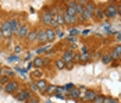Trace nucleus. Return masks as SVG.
<instances>
[{"label":"nucleus","mask_w":121,"mask_h":103,"mask_svg":"<svg viewBox=\"0 0 121 103\" xmlns=\"http://www.w3.org/2000/svg\"><path fill=\"white\" fill-rule=\"evenodd\" d=\"M106 17H111V18H114L116 15H117V9H116V6L114 4H110L107 6V9H106V14H104Z\"/></svg>","instance_id":"nucleus-1"},{"label":"nucleus","mask_w":121,"mask_h":103,"mask_svg":"<svg viewBox=\"0 0 121 103\" xmlns=\"http://www.w3.org/2000/svg\"><path fill=\"white\" fill-rule=\"evenodd\" d=\"M67 14L71 17H77V11H75V1H70L67 3Z\"/></svg>","instance_id":"nucleus-2"},{"label":"nucleus","mask_w":121,"mask_h":103,"mask_svg":"<svg viewBox=\"0 0 121 103\" xmlns=\"http://www.w3.org/2000/svg\"><path fill=\"white\" fill-rule=\"evenodd\" d=\"M36 86H38V89H39L40 92H46V91H48L49 84H48L45 80H39V81L36 82Z\"/></svg>","instance_id":"nucleus-3"},{"label":"nucleus","mask_w":121,"mask_h":103,"mask_svg":"<svg viewBox=\"0 0 121 103\" xmlns=\"http://www.w3.org/2000/svg\"><path fill=\"white\" fill-rule=\"evenodd\" d=\"M18 28H20V24H18V21H17L15 18L10 20V31H11V34H17Z\"/></svg>","instance_id":"nucleus-4"},{"label":"nucleus","mask_w":121,"mask_h":103,"mask_svg":"<svg viewBox=\"0 0 121 103\" xmlns=\"http://www.w3.org/2000/svg\"><path fill=\"white\" fill-rule=\"evenodd\" d=\"M28 27L26 25H20V28H18V31H17V35L18 36H21V38H26V35H28Z\"/></svg>","instance_id":"nucleus-5"},{"label":"nucleus","mask_w":121,"mask_h":103,"mask_svg":"<svg viewBox=\"0 0 121 103\" xmlns=\"http://www.w3.org/2000/svg\"><path fill=\"white\" fill-rule=\"evenodd\" d=\"M53 18H54V17H53V15L50 14V11H48V10H46V11L42 14V21H43L45 24H50Z\"/></svg>","instance_id":"nucleus-6"},{"label":"nucleus","mask_w":121,"mask_h":103,"mask_svg":"<svg viewBox=\"0 0 121 103\" xmlns=\"http://www.w3.org/2000/svg\"><path fill=\"white\" fill-rule=\"evenodd\" d=\"M17 86H18V84L13 81V82H9V84L6 85V88H4V89H6V92H7V93H13V92L17 89Z\"/></svg>","instance_id":"nucleus-7"},{"label":"nucleus","mask_w":121,"mask_h":103,"mask_svg":"<svg viewBox=\"0 0 121 103\" xmlns=\"http://www.w3.org/2000/svg\"><path fill=\"white\" fill-rule=\"evenodd\" d=\"M18 100H29L31 99V92L29 91H22L18 96H17Z\"/></svg>","instance_id":"nucleus-8"},{"label":"nucleus","mask_w":121,"mask_h":103,"mask_svg":"<svg viewBox=\"0 0 121 103\" xmlns=\"http://www.w3.org/2000/svg\"><path fill=\"white\" fill-rule=\"evenodd\" d=\"M36 40L39 42V43H45V42H48L46 32H45V31H39V32H38V36H36Z\"/></svg>","instance_id":"nucleus-9"},{"label":"nucleus","mask_w":121,"mask_h":103,"mask_svg":"<svg viewBox=\"0 0 121 103\" xmlns=\"http://www.w3.org/2000/svg\"><path fill=\"white\" fill-rule=\"evenodd\" d=\"M63 61L67 64V63H73L74 61V57H73V53L68 50V52H65L64 53V56H63Z\"/></svg>","instance_id":"nucleus-10"},{"label":"nucleus","mask_w":121,"mask_h":103,"mask_svg":"<svg viewBox=\"0 0 121 103\" xmlns=\"http://www.w3.org/2000/svg\"><path fill=\"white\" fill-rule=\"evenodd\" d=\"M96 96H97V95H96L93 91H86V93L84 95V98L86 99V100H89V102H93Z\"/></svg>","instance_id":"nucleus-11"},{"label":"nucleus","mask_w":121,"mask_h":103,"mask_svg":"<svg viewBox=\"0 0 121 103\" xmlns=\"http://www.w3.org/2000/svg\"><path fill=\"white\" fill-rule=\"evenodd\" d=\"M63 17H64V22H67V24H74L77 21V17H71V15H68L67 13H65Z\"/></svg>","instance_id":"nucleus-12"},{"label":"nucleus","mask_w":121,"mask_h":103,"mask_svg":"<svg viewBox=\"0 0 121 103\" xmlns=\"http://www.w3.org/2000/svg\"><path fill=\"white\" fill-rule=\"evenodd\" d=\"M36 36H38L36 31H29L28 35H26V39H28L29 42H34V40H36Z\"/></svg>","instance_id":"nucleus-13"},{"label":"nucleus","mask_w":121,"mask_h":103,"mask_svg":"<svg viewBox=\"0 0 121 103\" xmlns=\"http://www.w3.org/2000/svg\"><path fill=\"white\" fill-rule=\"evenodd\" d=\"M93 10H95V4L93 3H88L86 6H85V13H88L89 15H92V13H93Z\"/></svg>","instance_id":"nucleus-14"},{"label":"nucleus","mask_w":121,"mask_h":103,"mask_svg":"<svg viewBox=\"0 0 121 103\" xmlns=\"http://www.w3.org/2000/svg\"><path fill=\"white\" fill-rule=\"evenodd\" d=\"M84 10H85L84 3H75V11H77V14H81V15H82Z\"/></svg>","instance_id":"nucleus-15"},{"label":"nucleus","mask_w":121,"mask_h":103,"mask_svg":"<svg viewBox=\"0 0 121 103\" xmlns=\"http://www.w3.org/2000/svg\"><path fill=\"white\" fill-rule=\"evenodd\" d=\"M45 32H46V38H48V40H54V31H53L52 28L46 29Z\"/></svg>","instance_id":"nucleus-16"},{"label":"nucleus","mask_w":121,"mask_h":103,"mask_svg":"<svg viewBox=\"0 0 121 103\" xmlns=\"http://www.w3.org/2000/svg\"><path fill=\"white\" fill-rule=\"evenodd\" d=\"M70 96H71V98H74V99H78V98L81 96V93H79V91H78V89H71V92H70Z\"/></svg>","instance_id":"nucleus-17"},{"label":"nucleus","mask_w":121,"mask_h":103,"mask_svg":"<svg viewBox=\"0 0 121 103\" xmlns=\"http://www.w3.org/2000/svg\"><path fill=\"white\" fill-rule=\"evenodd\" d=\"M34 64L36 66V67H40V66H43L45 64V61L42 60L40 57H38V58H35V61H34Z\"/></svg>","instance_id":"nucleus-18"},{"label":"nucleus","mask_w":121,"mask_h":103,"mask_svg":"<svg viewBox=\"0 0 121 103\" xmlns=\"http://www.w3.org/2000/svg\"><path fill=\"white\" fill-rule=\"evenodd\" d=\"M56 66H57V68L63 70L64 67H65V63H64L63 60H56Z\"/></svg>","instance_id":"nucleus-19"},{"label":"nucleus","mask_w":121,"mask_h":103,"mask_svg":"<svg viewBox=\"0 0 121 103\" xmlns=\"http://www.w3.org/2000/svg\"><path fill=\"white\" fill-rule=\"evenodd\" d=\"M3 71H4V74H6V77H13L14 75V72H13L10 68H3Z\"/></svg>","instance_id":"nucleus-20"},{"label":"nucleus","mask_w":121,"mask_h":103,"mask_svg":"<svg viewBox=\"0 0 121 103\" xmlns=\"http://www.w3.org/2000/svg\"><path fill=\"white\" fill-rule=\"evenodd\" d=\"M96 15L99 17V18H104V17H106V15H104V13L100 9H96Z\"/></svg>","instance_id":"nucleus-21"},{"label":"nucleus","mask_w":121,"mask_h":103,"mask_svg":"<svg viewBox=\"0 0 121 103\" xmlns=\"http://www.w3.org/2000/svg\"><path fill=\"white\" fill-rule=\"evenodd\" d=\"M103 100H104V98H103V96H96V98H95V100H93V103H103Z\"/></svg>","instance_id":"nucleus-22"},{"label":"nucleus","mask_w":121,"mask_h":103,"mask_svg":"<svg viewBox=\"0 0 121 103\" xmlns=\"http://www.w3.org/2000/svg\"><path fill=\"white\" fill-rule=\"evenodd\" d=\"M0 82L4 84V85H7V84H9V77H6V75H4V77H0Z\"/></svg>","instance_id":"nucleus-23"},{"label":"nucleus","mask_w":121,"mask_h":103,"mask_svg":"<svg viewBox=\"0 0 121 103\" xmlns=\"http://www.w3.org/2000/svg\"><path fill=\"white\" fill-rule=\"evenodd\" d=\"M15 70H17V71H18V72H20V74H21L22 77H25V72H26V70H25V68H20V67H15Z\"/></svg>","instance_id":"nucleus-24"},{"label":"nucleus","mask_w":121,"mask_h":103,"mask_svg":"<svg viewBox=\"0 0 121 103\" xmlns=\"http://www.w3.org/2000/svg\"><path fill=\"white\" fill-rule=\"evenodd\" d=\"M110 57H111V58H118V57H120V54H118L116 50H113V52H111V54H110Z\"/></svg>","instance_id":"nucleus-25"},{"label":"nucleus","mask_w":121,"mask_h":103,"mask_svg":"<svg viewBox=\"0 0 121 103\" xmlns=\"http://www.w3.org/2000/svg\"><path fill=\"white\" fill-rule=\"evenodd\" d=\"M110 60H111V57H110V54H106L104 57H103V63H106V64H109Z\"/></svg>","instance_id":"nucleus-26"},{"label":"nucleus","mask_w":121,"mask_h":103,"mask_svg":"<svg viewBox=\"0 0 121 103\" xmlns=\"http://www.w3.org/2000/svg\"><path fill=\"white\" fill-rule=\"evenodd\" d=\"M56 88H57V86H54V85H50V86H48V93H52V92L53 91H56Z\"/></svg>","instance_id":"nucleus-27"},{"label":"nucleus","mask_w":121,"mask_h":103,"mask_svg":"<svg viewBox=\"0 0 121 103\" xmlns=\"http://www.w3.org/2000/svg\"><path fill=\"white\" fill-rule=\"evenodd\" d=\"M73 84H67V85H64V89H65V91H71V89H73Z\"/></svg>","instance_id":"nucleus-28"},{"label":"nucleus","mask_w":121,"mask_h":103,"mask_svg":"<svg viewBox=\"0 0 121 103\" xmlns=\"http://www.w3.org/2000/svg\"><path fill=\"white\" fill-rule=\"evenodd\" d=\"M7 60H9V61H18L20 58L17 57V56H10V57L7 58Z\"/></svg>","instance_id":"nucleus-29"},{"label":"nucleus","mask_w":121,"mask_h":103,"mask_svg":"<svg viewBox=\"0 0 121 103\" xmlns=\"http://www.w3.org/2000/svg\"><path fill=\"white\" fill-rule=\"evenodd\" d=\"M29 88H31L32 91H36V89H38V86H36V84H35V82H32V84L29 85Z\"/></svg>","instance_id":"nucleus-30"},{"label":"nucleus","mask_w":121,"mask_h":103,"mask_svg":"<svg viewBox=\"0 0 121 103\" xmlns=\"http://www.w3.org/2000/svg\"><path fill=\"white\" fill-rule=\"evenodd\" d=\"M56 18H57V21H59V24H63V22H64V18H63V15H57Z\"/></svg>","instance_id":"nucleus-31"},{"label":"nucleus","mask_w":121,"mask_h":103,"mask_svg":"<svg viewBox=\"0 0 121 103\" xmlns=\"http://www.w3.org/2000/svg\"><path fill=\"white\" fill-rule=\"evenodd\" d=\"M28 103H39V100H38V99H35V98H34V99L31 98V99L28 100Z\"/></svg>","instance_id":"nucleus-32"},{"label":"nucleus","mask_w":121,"mask_h":103,"mask_svg":"<svg viewBox=\"0 0 121 103\" xmlns=\"http://www.w3.org/2000/svg\"><path fill=\"white\" fill-rule=\"evenodd\" d=\"M14 52H15V53H20V52H21V46H15Z\"/></svg>","instance_id":"nucleus-33"},{"label":"nucleus","mask_w":121,"mask_h":103,"mask_svg":"<svg viewBox=\"0 0 121 103\" xmlns=\"http://www.w3.org/2000/svg\"><path fill=\"white\" fill-rule=\"evenodd\" d=\"M114 50H116V52H117V53H118V54L121 56V46H117V47H116Z\"/></svg>","instance_id":"nucleus-34"},{"label":"nucleus","mask_w":121,"mask_h":103,"mask_svg":"<svg viewBox=\"0 0 121 103\" xmlns=\"http://www.w3.org/2000/svg\"><path fill=\"white\" fill-rule=\"evenodd\" d=\"M103 103H111V98H104Z\"/></svg>","instance_id":"nucleus-35"},{"label":"nucleus","mask_w":121,"mask_h":103,"mask_svg":"<svg viewBox=\"0 0 121 103\" xmlns=\"http://www.w3.org/2000/svg\"><path fill=\"white\" fill-rule=\"evenodd\" d=\"M70 34H71V35H77V34H78V29H71V31H70Z\"/></svg>","instance_id":"nucleus-36"},{"label":"nucleus","mask_w":121,"mask_h":103,"mask_svg":"<svg viewBox=\"0 0 121 103\" xmlns=\"http://www.w3.org/2000/svg\"><path fill=\"white\" fill-rule=\"evenodd\" d=\"M88 58H89V54H88V53H85L84 56H82V60H88Z\"/></svg>","instance_id":"nucleus-37"},{"label":"nucleus","mask_w":121,"mask_h":103,"mask_svg":"<svg viewBox=\"0 0 121 103\" xmlns=\"http://www.w3.org/2000/svg\"><path fill=\"white\" fill-rule=\"evenodd\" d=\"M35 75H36V77H42V72H40V71L38 70L36 72H35Z\"/></svg>","instance_id":"nucleus-38"},{"label":"nucleus","mask_w":121,"mask_h":103,"mask_svg":"<svg viewBox=\"0 0 121 103\" xmlns=\"http://www.w3.org/2000/svg\"><path fill=\"white\" fill-rule=\"evenodd\" d=\"M56 34H57V36H59V38H61V36H63V32H61V31H57Z\"/></svg>","instance_id":"nucleus-39"},{"label":"nucleus","mask_w":121,"mask_h":103,"mask_svg":"<svg viewBox=\"0 0 121 103\" xmlns=\"http://www.w3.org/2000/svg\"><path fill=\"white\" fill-rule=\"evenodd\" d=\"M68 40H70V42H75V38H73V36H71V38H68Z\"/></svg>","instance_id":"nucleus-40"},{"label":"nucleus","mask_w":121,"mask_h":103,"mask_svg":"<svg viewBox=\"0 0 121 103\" xmlns=\"http://www.w3.org/2000/svg\"><path fill=\"white\" fill-rule=\"evenodd\" d=\"M117 14H120V15H121V6L118 7V10H117Z\"/></svg>","instance_id":"nucleus-41"},{"label":"nucleus","mask_w":121,"mask_h":103,"mask_svg":"<svg viewBox=\"0 0 121 103\" xmlns=\"http://www.w3.org/2000/svg\"><path fill=\"white\" fill-rule=\"evenodd\" d=\"M1 38H3V31L0 29V40H1Z\"/></svg>","instance_id":"nucleus-42"},{"label":"nucleus","mask_w":121,"mask_h":103,"mask_svg":"<svg viewBox=\"0 0 121 103\" xmlns=\"http://www.w3.org/2000/svg\"><path fill=\"white\" fill-rule=\"evenodd\" d=\"M111 103H118V102H117L116 99H111Z\"/></svg>","instance_id":"nucleus-43"},{"label":"nucleus","mask_w":121,"mask_h":103,"mask_svg":"<svg viewBox=\"0 0 121 103\" xmlns=\"http://www.w3.org/2000/svg\"><path fill=\"white\" fill-rule=\"evenodd\" d=\"M1 74H3V68L0 67V77H1Z\"/></svg>","instance_id":"nucleus-44"},{"label":"nucleus","mask_w":121,"mask_h":103,"mask_svg":"<svg viewBox=\"0 0 121 103\" xmlns=\"http://www.w3.org/2000/svg\"><path fill=\"white\" fill-rule=\"evenodd\" d=\"M118 40H121V34H118Z\"/></svg>","instance_id":"nucleus-45"}]
</instances>
